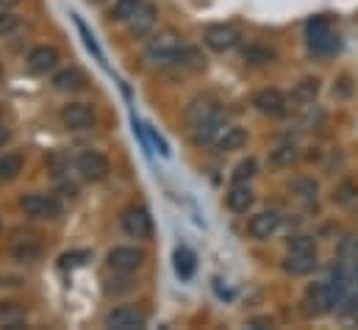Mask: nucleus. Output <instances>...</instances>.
<instances>
[{
    "mask_svg": "<svg viewBox=\"0 0 358 330\" xmlns=\"http://www.w3.org/2000/svg\"><path fill=\"white\" fill-rule=\"evenodd\" d=\"M180 48H183V45H180L178 34H176L173 28H164V31H159V34L145 45V62H150L153 67H170V64H176Z\"/></svg>",
    "mask_w": 358,
    "mask_h": 330,
    "instance_id": "nucleus-1",
    "label": "nucleus"
},
{
    "mask_svg": "<svg viewBox=\"0 0 358 330\" xmlns=\"http://www.w3.org/2000/svg\"><path fill=\"white\" fill-rule=\"evenodd\" d=\"M120 225H122L125 236H131V239H150L153 236V217L145 206H128L120 217Z\"/></svg>",
    "mask_w": 358,
    "mask_h": 330,
    "instance_id": "nucleus-2",
    "label": "nucleus"
},
{
    "mask_svg": "<svg viewBox=\"0 0 358 330\" xmlns=\"http://www.w3.org/2000/svg\"><path fill=\"white\" fill-rule=\"evenodd\" d=\"M20 208L34 220H56V217H62V203L53 194H25L20 200Z\"/></svg>",
    "mask_w": 358,
    "mask_h": 330,
    "instance_id": "nucleus-3",
    "label": "nucleus"
},
{
    "mask_svg": "<svg viewBox=\"0 0 358 330\" xmlns=\"http://www.w3.org/2000/svg\"><path fill=\"white\" fill-rule=\"evenodd\" d=\"M148 325V314L136 306H120L106 317V328L111 330H139Z\"/></svg>",
    "mask_w": 358,
    "mask_h": 330,
    "instance_id": "nucleus-4",
    "label": "nucleus"
},
{
    "mask_svg": "<svg viewBox=\"0 0 358 330\" xmlns=\"http://www.w3.org/2000/svg\"><path fill=\"white\" fill-rule=\"evenodd\" d=\"M203 42H206L214 53H225V50H231V48H236V45H239V31H236L234 25L214 22V25H208V28H206Z\"/></svg>",
    "mask_w": 358,
    "mask_h": 330,
    "instance_id": "nucleus-5",
    "label": "nucleus"
},
{
    "mask_svg": "<svg viewBox=\"0 0 358 330\" xmlns=\"http://www.w3.org/2000/svg\"><path fill=\"white\" fill-rule=\"evenodd\" d=\"M108 269H114L117 275H131L145 264V252L136 248H114L106 255Z\"/></svg>",
    "mask_w": 358,
    "mask_h": 330,
    "instance_id": "nucleus-6",
    "label": "nucleus"
},
{
    "mask_svg": "<svg viewBox=\"0 0 358 330\" xmlns=\"http://www.w3.org/2000/svg\"><path fill=\"white\" fill-rule=\"evenodd\" d=\"M59 120L70 131H90L92 125H94V111H92L87 103H70V106L62 108Z\"/></svg>",
    "mask_w": 358,
    "mask_h": 330,
    "instance_id": "nucleus-7",
    "label": "nucleus"
},
{
    "mask_svg": "<svg viewBox=\"0 0 358 330\" xmlns=\"http://www.w3.org/2000/svg\"><path fill=\"white\" fill-rule=\"evenodd\" d=\"M76 166H78L81 178L90 180V183H97V180H103V178L108 175V159H106L103 153H97V150H84V153L78 156Z\"/></svg>",
    "mask_w": 358,
    "mask_h": 330,
    "instance_id": "nucleus-8",
    "label": "nucleus"
},
{
    "mask_svg": "<svg viewBox=\"0 0 358 330\" xmlns=\"http://www.w3.org/2000/svg\"><path fill=\"white\" fill-rule=\"evenodd\" d=\"M253 106L267 117H283L289 111V97L278 89H262L253 94Z\"/></svg>",
    "mask_w": 358,
    "mask_h": 330,
    "instance_id": "nucleus-9",
    "label": "nucleus"
},
{
    "mask_svg": "<svg viewBox=\"0 0 358 330\" xmlns=\"http://www.w3.org/2000/svg\"><path fill=\"white\" fill-rule=\"evenodd\" d=\"M214 114H220V103L214 94H197L186 106V122L189 125H200V122L211 120Z\"/></svg>",
    "mask_w": 358,
    "mask_h": 330,
    "instance_id": "nucleus-10",
    "label": "nucleus"
},
{
    "mask_svg": "<svg viewBox=\"0 0 358 330\" xmlns=\"http://www.w3.org/2000/svg\"><path fill=\"white\" fill-rule=\"evenodd\" d=\"M59 67V50L50 48V45H39L28 53V70L34 76H48Z\"/></svg>",
    "mask_w": 358,
    "mask_h": 330,
    "instance_id": "nucleus-11",
    "label": "nucleus"
},
{
    "mask_svg": "<svg viewBox=\"0 0 358 330\" xmlns=\"http://www.w3.org/2000/svg\"><path fill=\"white\" fill-rule=\"evenodd\" d=\"M334 308V297L328 292V283H311L306 289V314H314V317H322Z\"/></svg>",
    "mask_w": 358,
    "mask_h": 330,
    "instance_id": "nucleus-12",
    "label": "nucleus"
},
{
    "mask_svg": "<svg viewBox=\"0 0 358 330\" xmlns=\"http://www.w3.org/2000/svg\"><path fill=\"white\" fill-rule=\"evenodd\" d=\"M156 17H159V11H156L153 3H139V8L134 11V17L125 22L128 25V34L131 36H145L156 25Z\"/></svg>",
    "mask_w": 358,
    "mask_h": 330,
    "instance_id": "nucleus-13",
    "label": "nucleus"
},
{
    "mask_svg": "<svg viewBox=\"0 0 358 330\" xmlns=\"http://www.w3.org/2000/svg\"><path fill=\"white\" fill-rule=\"evenodd\" d=\"M278 228H280V214H278V211H262V214H256V217L250 220L248 234H250L253 239L264 242V239H269Z\"/></svg>",
    "mask_w": 358,
    "mask_h": 330,
    "instance_id": "nucleus-14",
    "label": "nucleus"
},
{
    "mask_svg": "<svg viewBox=\"0 0 358 330\" xmlns=\"http://www.w3.org/2000/svg\"><path fill=\"white\" fill-rule=\"evenodd\" d=\"M222 131H225V117H222V111H220V114H214L211 120H206V122L194 125V134H192V139H194V145L206 148V145L217 142Z\"/></svg>",
    "mask_w": 358,
    "mask_h": 330,
    "instance_id": "nucleus-15",
    "label": "nucleus"
},
{
    "mask_svg": "<svg viewBox=\"0 0 358 330\" xmlns=\"http://www.w3.org/2000/svg\"><path fill=\"white\" fill-rule=\"evenodd\" d=\"M50 83H53L56 92H84L87 89V76L78 67H67V70H59Z\"/></svg>",
    "mask_w": 358,
    "mask_h": 330,
    "instance_id": "nucleus-16",
    "label": "nucleus"
},
{
    "mask_svg": "<svg viewBox=\"0 0 358 330\" xmlns=\"http://www.w3.org/2000/svg\"><path fill=\"white\" fill-rule=\"evenodd\" d=\"M225 203L234 214H248V208L253 206V189L248 183H231V189L225 194Z\"/></svg>",
    "mask_w": 358,
    "mask_h": 330,
    "instance_id": "nucleus-17",
    "label": "nucleus"
},
{
    "mask_svg": "<svg viewBox=\"0 0 358 330\" xmlns=\"http://www.w3.org/2000/svg\"><path fill=\"white\" fill-rule=\"evenodd\" d=\"M173 266H176V275H178L180 280H192V275H194V269H197V255L192 252L189 248H176L173 252Z\"/></svg>",
    "mask_w": 358,
    "mask_h": 330,
    "instance_id": "nucleus-18",
    "label": "nucleus"
},
{
    "mask_svg": "<svg viewBox=\"0 0 358 330\" xmlns=\"http://www.w3.org/2000/svg\"><path fill=\"white\" fill-rule=\"evenodd\" d=\"M11 258L20 261V264H34V261L42 258V245L36 239H31V236L28 239H20V242L11 245Z\"/></svg>",
    "mask_w": 358,
    "mask_h": 330,
    "instance_id": "nucleus-19",
    "label": "nucleus"
},
{
    "mask_svg": "<svg viewBox=\"0 0 358 330\" xmlns=\"http://www.w3.org/2000/svg\"><path fill=\"white\" fill-rule=\"evenodd\" d=\"M245 145H248V131L245 128H225L217 139L220 153H234V150H242Z\"/></svg>",
    "mask_w": 358,
    "mask_h": 330,
    "instance_id": "nucleus-20",
    "label": "nucleus"
},
{
    "mask_svg": "<svg viewBox=\"0 0 358 330\" xmlns=\"http://www.w3.org/2000/svg\"><path fill=\"white\" fill-rule=\"evenodd\" d=\"M0 325L6 330H22L25 308L20 303H0Z\"/></svg>",
    "mask_w": 358,
    "mask_h": 330,
    "instance_id": "nucleus-21",
    "label": "nucleus"
},
{
    "mask_svg": "<svg viewBox=\"0 0 358 330\" xmlns=\"http://www.w3.org/2000/svg\"><path fill=\"white\" fill-rule=\"evenodd\" d=\"M317 94H320V81L317 78H303L292 89V103L294 106H311L317 100Z\"/></svg>",
    "mask_w": 358,
    "mask_h": 330,
    "instance_id": "nucleus-22",
    "label": "nucleus"
},
{
    "mask_svg": "<svg viewBox=\"0 0 358 330\" xmlns=\"http://www.w3.org/2000/svg\"><path fill=\"white\" fill-rule=\"evenodd\" d=\"M314 269H317V252H311V255H292L289 252V258L283 261L286 275H308Z\"/></svg>",
    "mask_w": 358,
    "mask_h": 330,
    "instance_id": "nucleus-23",
    "label": "nucleus"
},
{
    "mask_svg": "<svg viewBox=\"0 0 358 330\" xmlns=\"http://www.w3.org/2000/svg\"><path fill=\"white\" fill-rule=\"evenodd\" d=\"M242 59H245L248 64H253V67H264V64H272V62H275V50L267 48V45L253 42V45H248V48L242 50Z\"/></svg>",
    "mask_w": 358,
    "mask_h": 330,
    "instance_id": "nucleus-24",
    "label": "nucleus"
},
{
    "mask_svg": "<svg viewBox=\"0 0 358 330\" xmlns=\"http://www.w3.org/2000/svg\"><path fill=\"white\" fill-rule=\"evenodd\" d=\"M308 50L314 56H331V53L339 50V36H334V31H328V34H322L317 39H308Z\"/></svg>",
    "mask_w": 358,
    "mask_h": 330,
    "instance_id": "nucleus-25",
    "label": "nucleus"
},
{
    "mask_svg": "<svg viewBox=\"0 0 358 330\" xmlns=\"http://www.w3.org/2000/svg\"><path fill=\"white\" fill-rule=\"evenodd\" d=\"M328 292H331V297H334V306H342V303H345V297H348V292H350V280H348V275H345L342 269H336V272L331 275Z\"/></svg>",
    "mask_w": 358,
    "mask_h": 330,
    "instance_id": "nucleus-26",
    "label": "nucleus"
},
{
    "mask_svg": "<svg viewBox=\"0 0 358 330\" xmlns=\"http://www.w3.org/2000/svg\"><path fill=\"white\" fill-rule=\"evenodd\" d=\"M297 162V148L294 145H280L269 153V166L272 169H286Z\"/></svg>",
    "mask_w": 358,
    "mask_h": 330,
    "instance_id": "nucleus-27",
    "label": "nucleus"
},
{
    "mask_svg": "<svg viewBox=\"0 0 358 330\" xmlns=\"http://www.w3.org/2000/svg\"><path fill=\"white\" fill-rule=\"evenodd\" d=\"M20 172H22V156L17 153L0 156V180H14Z\"/></svg>",
    "mask_w": 358,
    "mask_h": 330,
    "instance_id": "nucleus-28",
    "label": "nucleus"
},
{
    "mask_svg": "<svg viewBox=\"0 0 358 330\" xmlns=\"http://www.w3.org/2000/svg\"><path fill=\"white\" fill-rule=\"evenodd\" d=\"M176 64H178L180 70H189V73H194V70H203V56L197 53V48H180Z\"/></svg>",
    "mask_w": 358,
    "mask_h": 330,
    "instance_id": "nucleus-29",
    "label": "nucleus"
},
{
    "mask_svg": "<svg viewBox=\"0 0 358 330\" xmlns=\"http://www.w3.org/2000/svg\"><path fill=\"white\" fill-rule=\"evenodd\" d=\"M256 159H245V162H239V164L234 166V172H231V180L234 183H250L253 180V175H256Z\"/></svg>",
    "mask_w": 358,
    "mask_h": 330,
    "instance_id": "nucleus-30",
    "label": "nucleus"
},
{
    "mask_svg": "<svg viewBox=\"0 0 358 330\" xmlns=\"http://www.w3.org/2000/svg\"><path fill=\"white\" fill-rule=\"evenodd\" d=\"M289 252L292 255H311V252H317V239L314 236H292Z\"/></svg>",
    "mask_w": 358,
    "mask_h": 330,
    "instance_id": "nucleus-31",
    "label": "nucleus"
},
{
    "mask_svg": "<svg viewBox=\"0 0 358 330\" xmlns=\"http://www.w3.org/2000/svg\"><path fill=\"white\" fill-rule=\"evenodd\" d=\"M328 31H331V20H328L325 14L311 17V20L306 22V36H308V39H317V36H322V34H328Z\"/></svg>",
    "mask_w": 358,
    "mask_h": 330,
    "instance_id": "nucleus-32",
    "label": "nucleus"
},
{
    "mask_svg": "<svg viewBox=\"0 0 358 330\" xmlns=\"http://www.w3.org/2000/svg\"><path fill=\"white\" fill-rule=\"evenodd\" d=\"M139 3H142V0H117V3H114L111 17H114V20H120V22H128V20L134 17V11L139 8Z\"/></svg>",
    "mask_w": 358,
    "mask_h": 330,
    "instance_id": "nucleus-33",
    "label": "nucleus"
},
{
    "mask_svg": "<svg viewBox=\"0 0 358 330\" xmlns=\"http://www.w3.org/2000/svg\"><path fill=\"white\" fill-rule=\"evenodd\" d=\"M76 25H78V31H81V36H84V42H87V48H90L92 53H94V59H97V62H100V64L106 67V59H103V53H100V48H97V42H94V36H92V34H90V28H87V25H84V22H81L78 17H76Z\"/></svg>",
    "mask_w": 358,
    "mask_h": 330,
    "instance_id": "nucleus-34",
    "label": "nucleus"
},
{
    "mask_svg": "<svg viewBox=\"0 0 358 330\" xmlns=\"http://www.w3.org/2000/svg\"><path fill=\"white\" fill-rule=\"evenodd\" d=\"M356 194H358V186L353 180H345V183L336 189V200H339V203H350Z\"/></svg>",
    "mask_w": 358,
    "mask_h": 330,
    "instance_id": "nucleus-35",
    "label": "nucleus"
},
{
    "mask_svg": "<svg viewBox=\"0 0 358 330\" xmlns=\"http://www.w3.org/2000/svg\"><path fill=\"white\" fill-rule=\"evenodd\" d=\"M148 139H150V142H153V145L159 148V153H162L164 159H170V145L164 142V136H162V134H159L156 128H148Z\"/></svg>",
    "mask_w": 358,
    "mask_h": 330,
    "instance_id": "nucleus-36",
    "label": "nucleus"
},
{
    "mask_svg": "<svg viewBox=\"0 0 358 330\" xmlns=\"http://www.w3.org/2000/svg\"><path fill=\"white\" fill-rule=\"evenodd\" d=\"M20 25V20L14 17V14H8V11H0V36H8L14 28Z\"/></svg>",
    "mask_w": 358,
    "mask_h": 330,
    "instance_id": "nucleus-37",
    "label": "nucleus"
},
{
    "mask_svg": "<svg viewBox=\"0 0 358 330\" xmlns=\"http://www.w3.org/2000/svg\"><path fill=\"white\" fill-rule=\"evenodd\" d=\"M84 258H90L87 250H81V252H67V255H62V266H78V264H84Z\"/></svg>",
    "mask_w": 358,
    "mask_h": 330,
    "instance_id": "nucleus-38",
    "label": "nucleus"
},
{
    "mask_svg": "<svg viewBox=\"0 0 358 330\" xmlns=\"http://www.w3.org/2000/svg\"><path fill=\"white\" fill-rule=\"evenodd\" d=\"M8 139H11V134H8V128H0V148H3V145H6Z\"/></svg>",
    "mask_w": 358,
    "mask_h": 330,
    "instance_id": "nucleus-39",
    "label": "nucleus"
},
{
    "mask_svg": "<svg viewBox=\"0 0 358 330\" xmlns=\"http://www.w3.org/2000/svg\"><path fill=\"white\" fill-rule=\"evenodd\" d=\"M17 3H20V0H0V6H3V8H8V6H17Z\"/></svg>",
    "mask_w": 358,
    "mask_h": 330,
    "instance_id": "nucleus-40",
    "label": "nucleus"
},
{
    "mask_svg": "<svg viewBox=\"0 0 358 330\" xmlns=\"http://www.w3.org/2000/svg\"><path fill=\"white\" fill-rule=\"evenodd\" d=\"M90 3H103V0H90Z\"/></svg>",
    "mask_w": 358,
    "mask_h": 330,
    "instance_id": "nucleus-41",
    "label": "nucleus"
},
{
    "mask_svg": "<svg viewBox=\"0 0 358 330\" xmlns=\"http://www.w3.org/2000/svg\"><path fill=\"white\" fill-rule=\"evenodd\" d=\"M0 231H3V222H0Z\"/></svg>",
    "mask_w": 358,
    "mask_h": 330,
    "instance_id": "nucleus-42",
    "label": "nucleus"
},
{
    "mask_svg": "<svg viewBox=\"0 0 358 330\" xmlns=\"http://www.w3.org/2000/svg\"><path fill=\"white\" fill-rule=\"evenodd\" d=\"M0 73H3V67H0Z\"/></svg>",
    "mask_w": 358,
    "mask_h": 330,
    "instance_id": "nucleus-43",
    "label": "nucleus"
}]
</instances>
